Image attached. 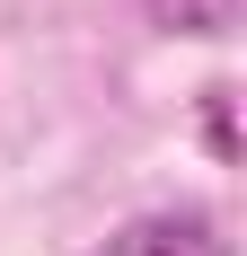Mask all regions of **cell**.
<instances>
[{
    "label": "cell",
    "mask_w": 247,
    "mask_h": 256,
    "mask_svg": "<svg viewBox=\"0 0 247 256\" xmlns=\"http://www.w3.org/2000/svg\"><path fill=\"white\" fill-rule=\"evenodd\" d=\"M98 256H230V238L194 212H150V221H124Z\"/></svg>",
    "instance_id": "cell-1"
},
{
    "label": "cell",
    "mask_w": 247,
    "mask_h": 256,
    "mask_svg": "<svg viewBox=\"0 0 247 256\" xmlns=\"http://www.w3.org/2000/svg\"><path fill=\"white\" fill-rule=\"evenodd\" d=\"M150 18L186 26V36H230V18H238V0H150Z\"/></svg>",
    "instance_id": "cell-2"
},
{
    "label": "cell",
    "mask_w": 247,
    "mask_h": 256,
    "mask_svg": "<svg viewBox=\"0 0 247 256\" xmlns=\"http://www.w3.org/2000/svg\"><path fill=\"white\" fill-rule=\"evenodd\" d=\"M212 150H221V159L238 150V142H230V88H212Z\"/></svg>",
    "instance_id": "cell-3"
}]
</instances>
